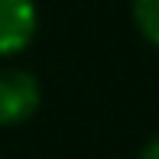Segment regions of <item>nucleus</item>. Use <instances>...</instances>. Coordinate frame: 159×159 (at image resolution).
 I'll return each mask as SVG.
<instances>
[{"mask_svg":"<svg viewBox=\"0 0 159 159\" xmlns=\"http://www.w3.org/2000/svg\"><path fill=\"white\" fill-rule=\"evenodd\" d=\"M42 104V88L26 68H0V127L26 124Z\"/></svg>","mask_w":159,"mask_h":159,"instance_id":"1","label":"nucleus"},{"mask_svg":"<svg viewBox=\"0 0 159 159\" xmlns=\"http://www.w3.org/2000/svg\"><path fill=\"white\" fill-rule=\"evenodd\" d=\"M130 13H133V23L140 30V36L149 46L159 49V0H133Z\"/></svg>","mask_w":159,"mask_h":159,"instance_id":"3","label":"nucleus"},{"mask_svg":"<svg viewBox=\"0 0 159 159\" xmlns=\"http://www.w3.org/2000/svg\"><path fill=\"white\" fill-rule=\"evenodd\" d=\"M140 159H159V133L153 140H146V146L140 149Z\"/></svg>","mask_w":159,"mask_h":159,"instance_id":"4","label":"nucleus"},{"mask_svg":"<svg viewBox=\"0 0 159 159\" xmlns=\"http://www.w3.org/2000/svg\"><path fill=\"white\" fill-rule=\"evenodd\" d=\"M39 30L36 0H0V59L23 52Z\"/></svg>","mask_w":159,"mask_h":159,"instance_id":"2","label":"nucleus"}]
</instances>
